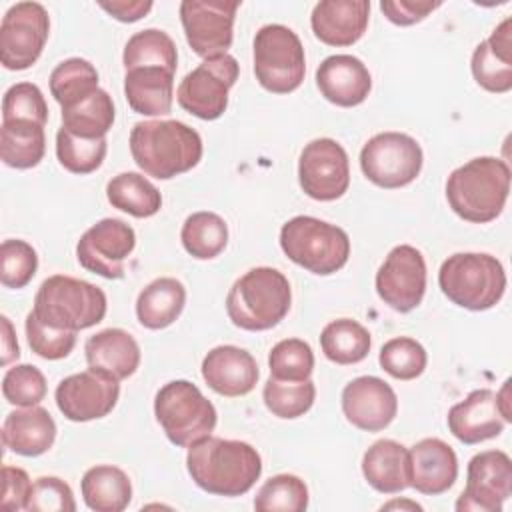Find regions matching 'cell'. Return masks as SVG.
<instances>
[{
  "label": "cell",
  "instance_id": "38",
  "mask_svg": "<svg viewBox=\"0 0 512 512\" xmlns=\"http://www.w3.org/2000/svg\"><path fill=\"white\" fill-rule=\"evenodd\" d=\"M96 90L98 72L84 58H68L60 62L50 74V94L60 104V108H68Z\"/></svg>",
  "mask_w": 512,
  "mask_h": 512
},
{
  "label": "cell",
  "instance_id": "22",
  "mask_svg": "<svg viewBox=\"0 0 512 512\" xmlns=\"http://www.w3.org/2000/svg\"><path fill=\"white\" fill-rule=\"evenodd\" d=\"M320 94L342 108L362 104L372 90V76L366 64L352 54H334L320 62L316 70Z\"/></svg>",
  "mask_w": 512,
  "mask_h": 512
},
{
  "label": "cell",
  "instance_id": "14",
  "mask_svg": "<svg viewBox=\"0 0 512 512\" xmlns=\"http://www.w3.org/2000/svg\"><path fill=\"white\" fill-rule=\"evenodd\" d=\"M298 182L306 196L318 202H332L350 186L348 154L332 138H316L304 146L298 160Z\"/></svg>",
  "mask_w": 512,
  "mask_h": 512
},
{
  "label": "cell",
  "instance_id": "48",
  "mask_svg": "<svg viewBox=\"0 0 512 512\" xmlns=\"http://www.w3.org/2000/svg\"><path fill=\"white\" fill-rule=\"evenodd\" d=\"M30 512H74L76 500L72 488L56 476H40L32 482L26 504Z\"/></svg>",
  "mask_w": 512,
  "mask_h": 512
},
{
  "label": "cell",
  "instance_id": "8",
  "mask_svg": "<svg viewBox=\"0 0 512 512\" xmlns=\"http://www.w3.org/2000/svg\"><path fill=\"white\" fill-rule=\"evenodd\" d=\"M154 414L166 438L180 448L212 436L218 420L214 404L188 380L164 384L156 392Z\"/></svg>",
  "mask_w": 512,
  "mask_h": 512
},
{
  "label": "cell",
  "instance_id": "53",
  "mask_svg": "<svg viewBox=\"0 0 512 512\" xmlns=\"http://www.w3.org/2000/svg\"><path fill=\"white\" fill-rule=\"evenodd\" d=\"M496 400H498V406H500V412L504 416L506 422H512V412H510V382L506 380L502 390L496 392Z\"/></svg>",
  "mask_w": 512,
  "mask_h": 512
},
{
  "label": "cell",
  "instance_id": "16",
  "mask_svg": "<svg viewBox=\"0 0 512 512\" xmlns=\"http://www.w3.org/2000/svg\"><path fill=\"white\" fill-rule=\"evenodd\" d=\"M136 246V234L130 224L118 218H104L90 226L76 244V258L82 268L118 280L124 276V260Z\"/></svg>",
  "mask_w": 512,
  "mask_h": 512
},
{
  "label": "cell",
  "instance_id": "29",
  "mask_svg": "<svg viewBox=\"0 0 512 512\" xmlns=\"http://www.w3.org/2000/svg\"><path fill=\"white\" fill-rule=\"evenodd\" d=\"M124 96L136 114L164 116L172 110L174 72L158 66L126 70Z\"/></svg>",
  "mask_w": 512,
  "mask_h": 512
},
{
  "label": "cell",
  "instance_id": "31",
  "mask_svg": "<svg viewBox=\"0 0 512 512\" xmlns=\"http://www.w3.org/2000/svg\"><path fill=\"white\" fill-rule=\"evenodd\" d=\"M84 504L96 512H122L132 500V484L124 470L98 464L84 472L80 482Z\"/></svg>",
  "mask_w": 512,
  "mask_h": 512
},
{
  "label": "cell",
  "instance_id": "47",
  "mask_svg": "<svg viewBox=\"0 0 512 512\" xmlns=\"http://www.w3.org/2000/svg\"><path fill=\"white\" fill-rule=\"evenodd\" d=\"M24 328L32 352L44 360L66 358L76 346V332L52 328L44 324L34 312H28Z\"/></svg>",
  "mask_w": 512,
  "mask_h": 512
},
{
  "label": "cell",
  "instance_id": "20",
  "mask_svg": "<svg viewBox=\"0 0 512 512\" xmlns=\"http://www.w3.org/2000/svg\"><path fill=\"white\" fill-rule=\"evenodd\" d=\"M446 422L452 436L464 444H480L496 438L508 424L500 412L496 392L490 388L472 390L448 410Z\"/></svg>",
  "mask_w": 512,
  "mask_h": 512
},
{
  "label": "cell",
  "instance_id": "11",
  "mask_svg": "<svg viewBox=\"0 0 512 512\" xmlns=\"http://www.w3.org/2000/svg\"><path fill=\"white\" fill-rule=\"evenodd\" d=\"M238 62L230 54L204 58L188 72L176 92L178 104L200 120H216L226 112L228 92L238 80Z\"/></svg>",
  "mask_w": 512,
  "mask_h": 512
},
{
  "label": "cell",
  "instance_id": "21",
  "mask_svg": "<svg viewBox=\"0 0 512 512\" xmlns=\"http://www.w3.org/2000/svg\"><path fill=\"white\" fill-rule=\"evenodd\" d=\"M258 376L254 356L232 344L212 348L202 360V378L220 396H246L254 390Z\"/></svg>",
  "mask_w": 512,
  "mask_h": 512
},
{
  "label": "cell",
  "instance_id": "18",
  "mask_svg": "<svg viewBox=\"0 0 512 512\" xmlns=\"http://www.w3.org/2000/svg\"><path fill=\"white\" fill-rule=\"evenodd\" d=\"M118 396V380L90 368L66 376L54 392L58 410L72 422H90L108 416L114 410Z\"/></svg>",
  "mask_w": 512,
  "mask_h": 512
},
{
  "label": "cell",
  "instance_id": "39",
  "mask_svg": "<svg viewBox=\"0 0 512 512\" xmlns=\"http://www.w3.org/2000/svg\"><path fill=\"white\" fill-rule=\"evenodd\" d=\"M314 398H316V386L310 378L302 382H286L270 376L262 390V400L266 408L274 416L284 420L304 416L312 408Z\"/></svg>",
  "mask_w": 512,
  "mask_h": 512
},
{
  "label": "cell",
  "instance_id": "15",
  "mask_svg": "<svg viewBox=\"0 0 512 512\" xmlns=\"http://www.w3.org/2000/svg\"><path fill=\"white\" fill-rule=\"evenodd\" d=\"M512 494V460L502 450H484L470 458L466 488L456 500L458 512H500Z\"/></svg>",
  "mask_w": 512,
  "mask_h": 512
},
{
  "label": "cell",
  "instance_id": "1",
  "mask_svg": "<svg viewBox=\"0 0 512 512\" xmlns=\"http://www.w3.org/2000/svg\"><path fill=\"white\" fill-rule=\"evenodd\" d=\"M186 468L198 488L214 496H242L262 474V458L242 440L208 436L188 448Z\"/></svg>",
  "mask_w": 512,
  "mask_h": 512
},
{
  "label": "cell",
  "instance_id": "40",
  "mask_svg": "<svg viewBox=\"0 0 512 512\" xmlns=\"http://www.w3.org/2000/svg\"><path fill=\"white\" fill-rule=\"evenodd\" d=\"M258 512H304L308 508V488L294 474L268 478L254 496Z\"/></svg>",
  "mask_w": 512,
  "mask_h": 512
},
{
  "label": "cell",
  "instance_id": "27",
  "mask_svg": "<svg viewBox=\"0 0 512 512\" xmlns=\"http://www.w3.org/2000/svg\"><path fill=\"white\" fill-rule=\"evenodd\" d=\"M56 440V422L42 406L12 410L2 424V442L20 456H40Z\"/></svg>",
  "mask_w": 512,
  "mask_h": 512
},
{
  "label": "cell",
  "instance_id": "44",
  "mask_svg": "<svg viewBox=\"0 0 512 512\" xmlns=\"http://www.w3.org/2000/svg\"><path fill=\"white\" fill-rule=\"evenodd\" d=\"M24 120L44 126L48 120V106L42 90L32 82L12 84L2 98V122Z\"/></svg>",
  "mask_w": 512,
  "mask_h": 512
},
{
  "label": "cell",
  "instance_id": "42",
  "mask_svg": "<svg viewBox=\"0 0 512 512\" xmlns=\"http://www.w3.org/2000/svg\"><path fill=\"white\" fill-rule=\"evenodd\" d=\"M270 376L286 382L308 380L314 370V352L300 338H286L272 346L268 356Z\"/></svg>",
  "mask_w": 512,
  "mask_h": 512
},
{
  "label": "cell",
  "instance_id": "32",
  "mask_svg": "<svg viewBox=\"0 0 512 512\" xmlns=\"http://www.w3.org/2000/svg\"><path fill=\"white\" fill-rule=\"evenodd\" d=\"M46 152L44 126L24 120L2 122L0 128V156L10 168L28 170L42 162Z\"/></svg>",
  "mask_w": 512,
  "mask_h": 512
},
{
  "label": "cell",
  "instance_id": "13",
  "mask_svg": "<svg viewBox=\"0 0 512 512\" xmlns=\"http://www.w3.org/2000/svg\"><path fill=\"white\" fill-rule=\"evenodd\" d=\"M238 8V0H184L180 22L190 48L202 58L228 54Z\"/></svg>",
  "mask_w": 512,
  "mask_h": 512
},
{
  "label": "cell",
  "instance_id": "30",
  "mask_svg": "<svg viewBox=\"0 0 512 512\" xmlns=\"http://www.w3.org/2000/svg\"><path fill=\"white\" fill-rule=\"evenodd\" d=\"M186 304V288L180 280L162 276L152 280L136 300V318L148 330H162L176 322Z\"/></svg>",
  "mask_w": 512,
  "mask_h": 512
},
{
  "label": "cell",
  "instance_id": "41",
  "mask_svg": "<svg viewBox=\"0 0 512 512\" xmlns=\"http://www.w3.org/2000/svg\"><path fill=\"white\" fill-rule=\"evenodd\" d=\"M106 138L88 140L70 134L66 128L56 132V156L64 170L72 174H90L98 170L106 158Z\"/></svg>",
  "mask_w": 512,
  "mask_h": 512
},
{
  "label": "cell",
  "instance_id": "45",
  "mask_svg": "<svg viewBox=\"0 0 512 512\" xmlns=\"http://www.w3.org/2000/svg\"><path fill=\"white\" fill-rule=\"evenodd\" d=\"M38 270V254L32 244L10 238L0 246V282L6 288H24Z\"/></svg>",
  "mask_w": 512,
  "mask_h": 512
},
{
  "label": "cell",
  "instance_id": "33",
  "mask_svg": "<svg viewBox=\"0 0 512 512\" xmlns=\"http://www.w3.org/2000/svg\"><path fill=\"white\" fill-rule=\"evenodd\" d=\"M114 116L116 110L110 94L98 88L84 100L62 108V128H66L74 136L98 140L106 138L108 130L114 124Z\"/></svg>",
  "mask_w": 512,
  "mask_h": 512
},
{
  "label": "cell",
  "instance_id": "23",
  "mask_svg": "<svg viewBox=\"0 0 512 512\" xmlns=\"http://www.w3.org/2000/svg\"><path fill=\"white\" fill-rule=\"evenodd\" d=\"M410 486L426 496L450 490L458 478V458L450 444L440 438H424L408 450Z\"/></svg>",
  "mask_w": 512,
  "mask_h": 512
},
{
  "label": "cell",
  "instance_id": "25",
  "mask_svg": "<svg viewBox=\"0 0 512 512\" xmlns=\"http://www.w3.org/2000/svg\"><path fill=\"white\" fill-rule=\"evenodd\" d=\"M472 76L488 92L504 94L512 88V20H502L472 54Z\"/></svg>",
  "mask_w": 512,
  "mask_h": 512
},
{
  "label": "cell",
  "instance_id": "3",
  "mask_svg": "<svg viewBox=\"0 0 512 512\" xmlns=\"http://www.w3.org/2000/svg\"><path fill=\"white\" fill-rule=\"evenodd\" d=\"M510 194V166L502 158L478 156L450 172L446 200L456 216L472 224L496 220Z\"/></svg>",
  "mask_w": 512,
  "mask_h": 512
},
{
  "label": "cell",
  "instance_id": "46",
  "mask_svg": "<svg viewBox=\"0 0 512 512\" xmlns=\"http://www.w3.org/2000/svg\"><path fill=\"white\" fill-rule=\"evenodd\" d=\"M48 392L44 374L32 364H16L2 378V394L6 402L28 408L38 406Z\"/></svg>",
  "mask_w": 512,
  "mask_h": 512
},
{
  "label": "cell",
  "instance_id": "37",
  "mask_svg": "<svg viewBox=\"0 0 512 512\" xmlns=\"http://www.w3.org/2000/svg\"><path fill=\"white\" fill-rule=\"evenodd\" d=\"M180 240L192 258L212 260L228 244V226L214 212H194L184 220Z\"/></svg>",
  "mask_w": 512,
  "mask_h": 512
},
{
  "label": "cell",
  "instance_id": "10",
  "mask_svg": "<svg viewBox=\"0 0 512 512\" xmlns=\"http://www.w3.org/2000/svg\"><path fill=\"white\" fill-rule=\"evenodd\" d=\"M420 144L404 132H380L360 150L364 176L380 188H402L414 182L422 170Z\"/></svg>",
  "mask_w": 512,
  "mask_h": 512
},
{
  "label": "cell",
  "instance_id": "26",
  "mask_svg": "<svg viewBox=\"0 0 512 512\" xmlns=\"http://www.w3.org/2000/svg\"><path fill=\"white\" fill-rule=\"evenodd\" d=\"M84 354L90 370L118 382L132 376L140 366V346L134 336L122 328H106L90 336Z\"/></svg>",
  "mask_w": 512,
  "mask_h": 512
},
{
  "label": "cell",
  "instance_id": "24",
  "mask_svg": "<svg viewBox=\"0 0 512 512\" xmlns=\"http://www.w3.org/2000/svg\"><path fill=\"white\" fill-rule=\"evenodd\" d=\"M368 18V0H322L312 10L310 26L314 36L328 46H352L364 36Z\"/></svg>",
  "mask_w": 512,
  "mask_h": 512
},
{
  "label": "cell",
  "instance_id": "17",
  "mask_svg": "<svg viewBox=\"0 0 512 512\" xmlns=\"http://www.w3.org/2000/svg\"><path fill=\"white\" fill-rule=\"evenodd\" d=\"M376 292L396 312L414 310L426 292V262L410 244L394 246L376 272Z\"/></svg>",
  "mask_w": 512,
  "mask_h": 512
},
{
  "label": "cell",
  "instance_id": "50",
  "mask_svg": "<svg viewBox=\"0 0 512 512\" xmlns=\"http://www.w3.org/2000/svg\"><path fill=\"white\" fill-rule=\"evenodd\" d=\"M32 482L26 470L18 466H4L2 468V508L4 510H26L30 498Z\"/></svg>",
  "mask_w": 512,
  "mask_h": 512
},
{
  "label": "cell",
  "instance_id": "12",
  "mask_svg": "<svg viewBox=\"0 0 512 512\" xmlns=\"http://www.w3.org/2000/svg\"><path fill=\"white\" fill-rule=\"evenodd\" d=\"M50 18L38 2H16L0 24V62L6 70H26L42 54Z\"/></svg>",
  "mask_w": 512,
  "mask_h": 512
},
{
  "label": "cell",
  "instance_id": "4",
  "mask_svg": "<svg viewBox=\"0 0 512 512\" xmlns=\"http://www.w3.org/2000/svg\"><path fill=\"white\" fill-rule=\"evenodd\" d=\"M292 304L288 278L270 266L250 268L240 276L228 296L226 312L234 326L248 332L270 330L284 320Z\"/></svg>",
  "mask_w": 512,
  "mask_h": 512
},
{
  "label": "cell",
  "instance_id": "28",
  "mask_svg": "<svg viewBox=\"0 0 512 512\" xmlns=\"http://www.w3.org/2000/svg\"><path fill=\"white\" fill-rule=\"evenodd\" d=\"M362 474L380 494H398L410 488V458L396 440H376L362 456Z\"/></svg>",
  "mask_w": 512,
  "mask_h": 512
},
{
  "label": "cell",
  "instance_id": "2",
  "mask_svg": "<svg viewBox=\"0 0 512 512\" xmlns=\"http://www.w3.org/2000/svg\"><path fill=\"white\" fill-rule=\"evenodd\" d=\"M130 152L144 174L170 180L192 170L204 148L200 134L184 122L144 120L130 132Z\"/></svg>",
  "mask_w": 512,
  "mask_h": 512
},
{
  "label": "cell",
  "instance_id": "34",
  "mask_svg": "<svg viewBox=\"0 0 512 512\" xmlns=\"http://www.w3.org/2000/svg\"><path fill=\"white\" fill-rule=\"evenodd\" d=\"M106 198L112 208L134 218H150L162 206L158 188L138 172H122L106 184Z\"/></svg>",
  "mask_w": 512,
  "mask_h": 512
},
{
  "label": "cell",
  "instance_id": "51",
  "mask_svg": "<svg viewBox=\"0 0 512 512\" xmlns=\"http://www.w3.org/2000/svg\"><path fill=\"white\" fill-rule=\"evenodd\" d=\"M102 10H106L112 18L120 22H136L152 10L150 0H116V2H98Z\"/></svg>",
  "mask_w": 512,
  "mask_h": 512
},
{
  "label": "cell",
  "instance_id": "43",
  "mask_svg": "<svg viewBox=\"0 0 512 512\" xmlns=\"http://www.w3.org/2000/svg\"><path fill=\"white\" fill-rule=\"evenodd\" d=\"M378 362L386 374L396 380H414L418 378L428 362L424 346L408 336L390 338L382 348Z\"/></svg>",
  "mask_w": 512,
  "mask_h": 512
},
{
  "label": "cell",
  "instance_id": "7",
  "mask_svg": "<svg viewBox=\"0 0 512 512\" xmlns=\"http://www.w3.org/2000/svg\"><path fill=\"white\" fill-rule=\"evenodd\" d=\"M282 252L304 270L330 276L344 268L350 256L348 234L314 216H294L280 228Z\"/></svg>",
  "mask_w": 512,
  "mask_h": 512
},
{
  "label": "cell",
  "instance_id": "19",
  "mask_svg": "<svg viewBox=\"0 0 512 512\" xmlns=\"http://www.w3.org/2000/svg\"><path fill=\"white\" fill-rule=\"evenodd\" d=\"M346 420L364 432H380L398 414V398L388 382L378 376H358L342 390Z\"/></svg>",
  "mask_w": 512,
  "mask_h": 512
},
{
  "label": "cell",
  "instance_id": "35",
  "mask_svg": "<svg viewBox=\"0 0 512 512\" xmlns=\"http://www.w3.org/2000/svg\"><path fill=\"white\" fill-rule=\"evenodd\" d=\"M372 346L370 332L352 318H338L324 326L320 348L324 356L340 366L362 362Z\"/></svg>",
  "mask_w": 512,
  "mask_h": 512
},
{
  "label": "cell",
  "instance_id": "5",
  "mask_svg": "<svg viewBox=\"0 0 512 512\" xmlns=\"http://www.w3.org/2000/svg\"><path fill=\"white\" fill-rule=\"evenodd\" d=\"M438 284L452 304L480 312L502 300L506 272L496 256L484 252H456L442 262Z\"/></svg>",
  "mask_w": 512,
  "mask_h": 512
},
{
  "label": "cell",
  "instance_id": "49",
  "mask_svg": "<svg viewBox=\"0 0 512 512\" xmlns=\"http://www.w3.org/2000/svg\"><path fill=\"white\" fill-rule=\"evenodd\" d=\"M440 2L432 0H382L380 10L396 26H412L434 12Z\"/></svg>",
  "mask_w": 512,
  "mask_h": 512
},
{
  "label": "cell",
  "instance_id": "9",
  "mask_svg": "<svg viewBox=\"0 0 512 512\" xmlns=\"http://www.w3.org/2000/svg\"><path fill=\"white\" fill-rule=\"evenodd\" d=\"M254 74L272 94L294 92L306 74L304 46L284 24H266L254 36Z\"/></svg>",
  "mask_w": 512,
  "mask_h": 512
},
{
  "label": "cell",
  "instance_id": "6",
  "mask_svg": "<svg viewBox=\"0 0 512 512\" xmlns=\"http://www.w3.org/2000/svg\"><path fill=\"white\" fill-rule=\"evenodd\" d=\"M106 294L102 288L66 274L48 276L34 298L32 312L58 330H84L104 320Z\"/></svg>",
  "mask_w": 512,
  "mask_h": 512
},
{
  "label": "cell",
  "instance_id": "54",
  "mask_svg": "<svg viewBox=\"0 0 512 512\" xmlns=\"http://www.w3.org/2000/svg\"><path fill=\"white\" fill-rule=\"evenodd\" d=\"M404 506H408V508H412V510H422L420 504H414V502H398V500L384 504L382 510H384V508H386V510H390V508H404Z\"/></svg>",
  "mask_w": 512,
  "mask_h": 512
},
{
  "label": "cell",
  "instance_id": "36",
  "mask_svg": "<svg viewBox=\"0 0 512 512\" xmlns=\"http://www.w3.org/2000/svg\"><path fill=\"white\" fill-rule=\"evenodd\" d=\"M122 62L126 70L158 66L176 72L178 52L174 40L158 28H146L132 34L124 46Z\"/></svg>",
  "mask_w": 512,
  "mask_h": 512
},
{
  "label": "cell",
  "instance_id": "52",
  "mask_svg": "<svg viewBox=\"0 0 512 512\" xmlns=\"http://www.w3.org/2000/svg\"><path fill=\"white\" fill-rule=\"evenodd\" d=\"M0 324H2V358H0V364L8 366L12 360H16L20 356V346H18L16 332H14V326H12L10 318L2 316Z\"/></svg>",
  "mask_w": 512,
  "mask_h": 512
}]
</instances>
